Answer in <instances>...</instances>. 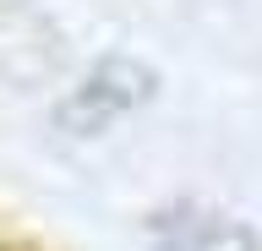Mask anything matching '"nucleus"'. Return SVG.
<instances>
[{"label": "nucleus", "mask_w": 262, "mask_h": 251, "mask_svg": "<svg viewBox=\"0 0 262 251\" xmlns=\"http://www.w3.org/2000/svg\"><path fill=\"white\" fill-rule=\"evenodd\" d=\"M159 251H257L251 230L219 213H169L159 218Z\"/></svg>", "instance_id": "obj_1"}]
</instances>
